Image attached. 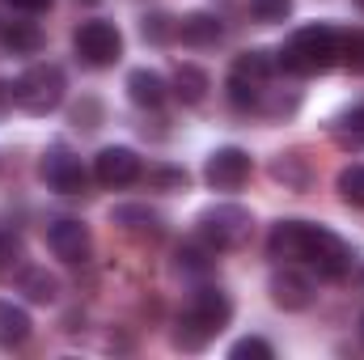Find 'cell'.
Here are the masks:
<instances>
[{
	"instance_id": "cell-19",
	"label": "cell",
	"mask_w": 364,
	"mask_h": 360,
	"mask_svg": "<svg viewBox=\"0 0 364 360\" xmlns=\"http://www.w3.org/2000/svg\"><path fill=\"white\" fill-rule=\"evenodd\" d=\"M267 174H272L284 191H309V162L301 157V153H279L272 157V166H267Z\"/></svg>"
},
{
	"instance_id": "cell-34",
	"label": "cell",
	"mask_w": 364,
	"mask_h": 360,
	"mask_svg": "<svg viewBox=\"0 0 364 360\" xmlns=\"http://www.w3.org/2000/svg\"><path fill=\"white\" fill-rule=\"evenodd\" d=\"M360 339H364V318H360Z\"/></svg>"
},
{
	"instance_id": "cell-30",
	"label": "cell",
	"mask_w": 364,
	"mask_h": 360,
	"mask_svg": "<svg viewBox=\"0 0 364 360\" xmlns=\"http://www.w3.org/2000/svg\"><path fill=\"white\" fill-rule=\"evenodd\" d=\"M343 64H348L352 73H364V30H356V34L343 38Z\"/></svg>"
},
{
	"instance_id": "cell-18",
	"label": "cell",
	"mask_w": 364,
	"mask_h": 360,
	"mask_svg": "<svg viewBox=\"0 0 364 360\" xmlns=\"http://www.w3.org/2000/svg\"><path fill=\"white\" fill-rule=\"evenodd\" d=\"M30 331H34L30 314H26L21 305H13V301H0V348H4V352L21 348V344L30 339Z\"/></svg>"
},
{
	"instance_id": "cell-32",
	"label": "cell",
	"mask_w": 364,
	"mask_h": 360,
	"mask_svg": "<svg viewBox=\"0 0 364 360\" xmlns=\"http://www.w3.org/2000/svg\"><path fill=\"white\" fill-rule=\"evenodd\" d=\"M13 9H21V13H43V9H51V0H9Z\"/></svg>"
},
{
	"instance_id": "cell-25",
	"label": "cell",
	"mask_w": 364,
	"mask_h": 360,
	"mask_svg": "<svg viewBox=\"0 0 364 360\" xmlns=\"http://www.w3.org/2000/svg\"><path fill=\"white\" fill-rule=\"evenodd\" d=\"M339 195H343V203H352V208H364V162H352V166H343L339 170Z\"/></svg>"
},
{
	"instance_id": "cell-20",
	"label": "cell",
	"mask_w": 364,
	"mask_h": 360,
	"mask_svg": "<svg viewBox=\"0 0 364 360\" xmlns=\"http://www.w3.org/2000/svg\"><path fill=\"white\" fill-rule=\"evenodd\" d=\"M0 43H4V51H13V55H38V51H43V30H38L34 21H9V26L0 30Z\"/></svg>"
},
{
	"instance_id": "cell-12",
	"label": "cell",
	"mask_w": 364,
	"mask_h": 360,
	"mask_svg": "<svg viewBox=\"0 0 364 360\" xmlns=\"http://www.w3.org/2000/svg\"><path fill=\"white\" fill-rule=\"evenodd\" d=\"M305 229L309 221H275L267 233V255L275 263H296L305 255Z\"/></svg>"
},
{
	"instance_id": "cell-5",
	"label": "cell",
	"mask_w": 364,
	"mask_h": 360,
	"mask_svg": "<svg viewBox=\"0 0 364 360\" xmlns=\"http://www.w3.org/2000/svg\"><path fill=\"white\" fill-rule=\"evenodd\" d=\"M318 280H343L348 271H352V246L335 233V229H326V225H314L309 221V229H305V255H301Z\"/></svg>"
},
{
	"instance_id": "cell-1",
	"label": "cell",
	"mask_w": 364,
	"mask_h": 360,
	"mask_svg": "<svg viewBox=\"0 0 364 360\" xmlns=\"http://www.w3.org/2000/svg\"><path fill=\"white\" fill-rule=\"evenodd\" d=\"M229 322H233V301H229V292L216 288V284H199V288L186 297V305H182V314H178L174 348H182V352H203Z\"/></svg>"
},
{
	"instance_id": "cell-24",
	"label": "cell",
	"mask_w": 364,
	"mask_h": 360,
	"mask_svg": "<svg viewBox=\"0 0 364 360\" xmlns=\"http://www.w3.org/2000/svg\"><path fill=\"white\" fill-rule=\"evenodd\" d=\"M21 268H26V242L17 233H0V280L21 275Z\"/></svg>"
},
{
	"instance_id": "cell-36",
	"label": "cell",
	"mask_w": 364,
	"mask_h": 360,
	"mask_svg": "<svg viewBox=\"0 0 364 360\" xmlns=\"http://www.w3.org/2000/svg\"><path fill=\"white\" fill-rule=\"evenodd\" d=\"M360 280H364V275H360Z\"/></svg>"
},
{
	"instance_id": "cell-33",
	"label": "cell",
	"mask_w": 364,
	"mask_h": 360,
	"mask_svg": "<svg viewBox=\"0 0 364 360\" xmlns=\"http://www.w3.org/2000/svg\"><path fill=\"white\" fill-rule=\"evenodd\" d=\"M17 102H13V81H0V115H9Z\"/></svg>"
},
{
	"instance_id": "cell-26",
	"label": "cell",
	"mask_w": 364,
	"mask_h": 360,
	"mask_svg": "<svg viewBox=\"0 0 364 360\" xmlns=\"http://www.w3.org/2000/svg\"><path fill=\"white\" fill-rule=\"evenodd\" d=\"M250 17L263 21V26L288 21V17H292V0H250Z\"/></svg>"
},
{
	"instance_id": "cell-23",
	"label": "cell",
	"mask_w": 364,
	"mask_h": 360,
	"mask_svg": "<svg viewBox=\"0 0 364 360\" xmlns=\"http://www.w3.org/2000/svg\"><path fill=\"white\" fill-rule=\"evenodd\" d=\"M174 268H178L182 275H208V271L216 268V250L199 238V242H191V246H178Z\"/></svg>"
},
{
	"instance_id": "cell-15",
	"label": "cell",
	"mask_w": 364,
	"mask_h": 360,
	"mask_svg": "<svg viewBox=\"0 0 364 360\" xmlns=\"http://www.w3.org/2000/svg\"><path fill=\"white\" fill-rule=\"evenodd\" d=\"M178 38L186 43V47H216V43L225 38V26H220L216 13L195 9V13L178 17Z\"/></svg>"
},
{
	"instance_id": "cell-17",
	"label": "cell",
	"mask_w": 364,
	"mask_h": 360,
	"mask_svg": "<svg viewBox=\"0 0 364 360\" xmlns=\"http://www.w3.org/2000/svg\"><path fill=\"white\" fill-rule=\"evenodd\" d=\"M331 136H335L339 149L360 153L364 149V106H343V110L331 119Z\"/></svg>"
},
{
	"instance_id": "cell-16",
	"label": "cell",
	"mask_w": 364,
	"mask_h": 360,
	"mask_svg": "<svg viewBox=\"0 0 364 360\" xmlns=\"http://www.w3.org/2000/svg\"><path fill=\"white\" fill-rule=\"evenodd\" d=\"M212 90V77L199 68V64H178L174 68V81H170V93L178 97L182 106H199Z\"/></svg>"
},
{
	"instance_id": "cell-10",
	"label": "cell",
	"mask_w": 364,
	"mask_h": 360,
	"mask_svg": "<svg viewBox=\"0 0 364 360\" xmlns=\"http://www.w3.org/2000/svg\"><path fill=\"white\" fill-rule=\"evenodd\" d=\"M93 179L102 182V186H110V191H119V186H132V182L144 179V166H140L136 149H127V144H106V149L93 157Z\"/></svg>"
},
{
	"instance_id": "cell-7",
	"label": "cell",
	"mask_w": 364,
	"mask_h": 360,
	"mask_svg": "<svg viewBox=\"0 0 364 360\" xmlns=\"http://www.w3.org/2000/svg\"><path fill=\"white\" fill-rule=\"evenodd\" d=\"M38 174H43V182L51 191H60V195H85L90 191V170L81 166V157L68 144H51L43 153V162H38Z\"/></svg>"
},
{
	"instance_id": "cell-14",
	"label": "cell",
	"mask_w": 364,
	"mask_h": 360,
	"mask_svg": "<svg viewBox=\"0 0 364 360\" xmlns=\"http://www.w3.org/2000/svg\"><path fill=\"white\" fill-rule=\"evenodd\" d=\"M127 97H132L140 110H157V106L170 97V81H166L157 68H132V73H127Z\"/></svg>"
},
{
	"instance_id": "cell-9",
	"label": "cell",
	"mask_w": 364,
	"mask_h": 360,
	"mask_svg": "<svg viewBox=\"0 0 364 360\" xmlns=\"http://www.w3.org/2000/svg\"><path fill=\"white\" fill-rule=\"evenodd\" d=\"M47 246H51V255H55L60 263H90L93 233H90L85 221L60 216V221H51V229H47Z\"/></svg>"
},
{
	"instance_id": "cell-8",
	"label": "cell",
	"mask_w": 364,
	"mask_h": 360,
	"mask_svg": "<svg viewBox=\"0 0 364 360\" xmlns=\"http://www.w3.org/2000/svg\"><path fill=\"white\" fill-rule=\"evenodd\" d=\"M250 153L237 149V144H225V149H212L208 153V166H203V182L212 191H242L250 179Z\"/></svg>"
},
{
	"instance_id": "cell-11",
	"label": "cell",
	"mask_w": 364,
	"mask_h": 360,
	"mask_svg": "<svg viewBox=\"0 0 364 360\" xmlns=\"http://www.w3.org/2000/svg\"><path fill=\"white\" fill-rule=\"evenodd\" d=\"M267 292H272V301L279 309H288V314H301V309H309L314 305V297H318V284H314V275H305V271H296L292 263H284V268L272 271V284H267Z\"/></svg>"
},
{
	"instance_id": "cell-27",
	"label": "cell",
	"mask_w": 364,
	"mask_h": 360,
	"mask_svg": "<svg viewBox=\"0 0 364 360\" xmlns=\"http://www.w3.org/2000/svg\"><path fill=\"white\" fill-rule=\"evenodd\" d=\"M229 356L233 360H275V348L267 339H259V335H246V339H237L229 348Z\"/></svg>"
},
{
	"instance_id": "cell-35",
	"label": "cell",
	"mask_w": 364,
	"mask_h": 360,
	"mask_svg": "<svg viewBox=\"0 0 364 360\" xmlns=\"http://www.w3.org/2000/svg\"><path fill=\"white\" fill-rule=\"evenodd\" d=\"M356 9H364V0H356Z\"/></svg>"
},
{
	"instance_id": "cell-22",
	"label": "cell",
	"mask_w": 364,
	"mask_h": 360,
	"mask_svg": "<svg viewBox=\"0 0 364 360\" xmlns=\"http://www.w3.org/2000/svg\"><path fill=\"white\" fill-rule=\"evenodd\" d=\"M272 73H275V51H242L233 60V73L229 77H242L250 85H267Z\"/></svg>"
},
{
	"instance_id": "cell-21",
	"label": "cell",
	"mask_w": 364,
	"mask_h": 360,
	"mask_svg": "<svg viewBox=\"0 0 364 360\" xmlns=\"http://www.w3.org/2000/svg\"><path fill=\"white\" fill-rule=\"evenodd\" d=\"M17 288H21L34 305H51V301L60 297V280H55L47 268H21V275H17Z\"/></svg>"
},
{
	"instance_id": "cell-2",
	"label": "cell",
	"mask_w": 364,
	"mask_h": 360,
	"mask_svg": "<svg viewBox=\"0 0 364 360\" xmlns=\"http://www.w3.org/2000/svg\"><path fill=\"white\" fill-rule=\"evenodd\" d=\"M343 60V34L326 21H314V26H301L284 38V47L275 51V68L292 73V77H314V73H326Z\"/></svg>"
},
{
	"instance_id": "cell-31",
	"label": "cell",
	"mask_w": 364,
	"mask_h": 360,
	"mask_svg": "<svg viewBox=\"0 0 364 360\" xmlns=\"http://www.w3.org/2000/svg\"><path fill=\"white\" fill-rule=\"evenodd\" d=\"M149 186H161V191H182V186H186V170H149Z\"/></svg>"
},
{
	"instance_id": "cell-28",
	"label": "cell",
	"mask_w": 364,
	"mask_h": 360,
	"mask_svg": "<svg viewBox=\"0 0 364 360\" xmlns=\"http://www.w3.org/2000/svg\"><path fill=\"white\" fill-rule=\"evenodd\" d=\"M144 43H166V38H178V21L174 17H166V13H153V17H144Z\"/></svg>"
},
{
	"instance_id": "cell-3",
	"label": "cell",
	"mask_w": 364,
	"mask_h": 360,
	"mask_svg": "<svg viewBox=\"0 0 364 360\" xmlns=\"http://www.w3.org/2000/svg\"><path fill=\"white\" fill-rule=\"evenodd\" d=\"M64 93H68V77H64V68L51 64V60L30 64V68L13 81V102H17V110L38 115V119L51 115V110L64 102Z\"/></svg>"
},
{
	"instance_id": "cell-6",
	"label": "cell",
	"mask_w": 364,
	"mask_h": 360,
	"mask_svg": "<svg viewBox=\"0 0 364 360\" xmlns=\"http://www.w3.org/2000/svg\"><path fill=\"white\" fill-rule=\"evenodd\" d=\"M73 51H77V60H81L85 68H114V64L123 60V34H119L114 21H106V17H90V21L77 26V34H73Z\"/></svg>"
},
{
	"instance_id": "cell-13",
	"label": "cell",
	"mask_w": 364,
	"mask_h": 360,
	"mask_svg": "<svg viewBox=\"0 0 364 360\" xmlns=\"http://www.w3.org/2000/svg\"><path fill=\"white\" fill-rule=\"evenodd\" d=\"M110 221L127 233H140V238H161L166 233V216L149 203H119V208H110Z\"/></svg>"
},
{
	"instance_id": "cell-29",
	"label": "cell",
	"mask_w": 364,
	"mask_h": 360,
	"mask_svg": "<svg viewBox=\"0 0 364 360\" xmlns=\"http://www.w3.org/2000/svg\"><path fill=\"white\" fill-rule=\"evenodd\" d=\"M73 123H77V127H85V132L102 127V102H97V97L77 102V106H73Z\"/></svg>"
},
{
	"instance_id": "cell-4",
	"label": "cell",
	"mask_w": 364,
	"mask_h": 360,
	"mask_svg": "<svg viewBox=\"0 0 364 360\" xmlns=\"http://www.w3.org/2000/svg\"><path fill=\"white\" fill-rule=\"evenodd\" d=\"M255 233V216L242 203H212L199 212V238L220 255V250H242Z\"/></svg>"
}]
</instances>
